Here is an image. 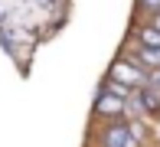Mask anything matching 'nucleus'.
I'll return each mask as SVG.
<instances>
[{
	"mask_svg": "<svg viewBox=\"0 0 160 147\" xmlns=\"http://www.w3.org/2000/svg\"><path fill=\"white\" fill-rule=\"evenodd\" d=\"M101 147H141V137L131 131L128 121H114L101 134Z\"/></svg>",
	"mask_w": 160,
	"mask_h": 147,
	"instance_id": "f03ea898",
	"label": "nucleus"
},
{
	"mask_svg": "<svg viewBox=\"0 0 160 147\" xmlns=\"http://www.w3.org/2000/svg\"><path fill=\"white\" fill-rule=\"evenodd\" d=\"M124 111H128V101L114 98V95H108V92L98 95V101H95V114H111V118H118V114H124Z\"/></svg>",
	"mask_w": 160,
	"mask_h": 147,
	"instance_id": "39448f33",
	"label": "nucleus"
},
{
	"mask_svg": "<svg viewBox=\"0 0 160 147\" xmlns=\"http://www.w3.org/2000/svg\"><path fill=\"white\" fill-rule=\"evenodd\" d=\"M137 105H141L144 114H160V88H154V85L137 88Z\"/></svg>",
	"mask_w": 160,
	"mask_h": 147,
	"instance_id": "20e7f679",
	"label": "nucleus"
},
{
	"mask_svg": "<svg viewBox=\"0 0 160 147\" xmlns=\"http://www.w3.org/2000/svg\"><path fill=\"white\" fill-rule=\"evenodd\" d=\"M150 26H154V29H160V13H154V20H150Z\"/></svg>",
	"mask_w": 160,
	"mask_h": 147,
	"instance_id": "1a4fd4ad",
	"label": "nucleus"
},
{
	"mask_svg": "<svg viewBox=\"0 0 160 147\" xmlns=\"http://www.w3.org/2000/svg\"><path fill=\"white\" fill-rule=\"evenodd\" d=\"M101 92L114 95V98H121V101H131V98H134V92H137V88H128V85L114 82V79H105V85H101Z\"/></svg>",
	"mask_w": 160,
	"mask_h": 147,
	"instance_id": "423d86ee",
	"label": "nucleus"
},
{
	"mask_svg": "<svg viewBox=\"0 0 160 147\" xmlns=\"http://www.w3.org/2000/svg\"><path fill=\"white\" fill-rule=\"evenodd\" d=\"M137 43L141 46H150V49H160V29H154V26H141L137 29Z\"/></svg>",
	"mask_w": 160,
	"mask_h": 147,
	"instance_id": "0eeeda50",
	"label": "nucleus"
},
{
	"mask_svg": "<svg viewBox=\"0 0 160 147\" xmlns=\"http://www.w3.org/2000/svg\"><path fill=\"white\" fill-rule=\"evenodd\" d=\"M137 7H141V10H147L150 17H154V13H160V0H137Z\"/></svg>",
	"mask_w": 160,
	"mask_h": 147,
	"instance_id": "6e6552de",
	"label": "nucleus"
},
{
	"mask_svg": "<svg viewBox=\"0 0 160 147\" xmlns=\"http://www.w3.org/2000/svg\"><path fill=\"white\" fill-rule=\"evenodd\" d=\"M128 59H134V62H137V65H144V69H147V72H157V69H160V49L141 46V43H137V46H134V53H131Z\"/></svg>",
	"mask_w": 160,
	"mask_h": 147,
	"instance_id": "7ed1b4c3",
	"label": "nucleus"
},
{
	"mask_svg": "<svg viewBox=\"0 0 160 147\" xmlns=\"http://www.w3.org/2000/svg\"><path fill=\"white\" fill-rule=\"evenodd\" d=\"M108 79H114V82H121L128 88H144L147 85V69L124 56V59H114V65L108 69Z\"/></svg>",
	"mask_w": 160,
	"mask_h": 147,
	"instance_id": "f257e3e1",
	"label": "nucleus"
}]
</instances>
